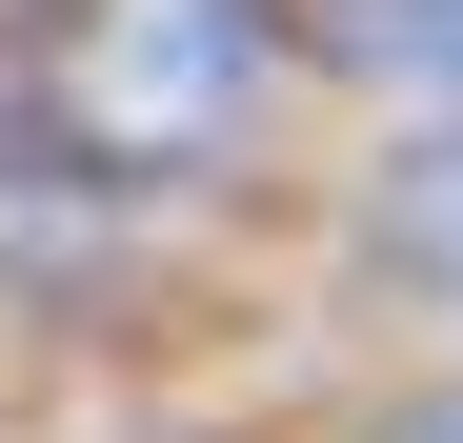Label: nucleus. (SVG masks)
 <instances>
[{"instance_id":"nucleus-1","label":"nucleus","mask_w":463,"mask_h":443,"mask_svg":"<svg viewBox=\"0 0 463 443\" xmlns=\"http://www.w3.org/2000/svg\"><path fill=\"white\" fill-rule=\"evenodd\" d=\"M282 61H302L282 0H81V21H61V121H81L121 182H182V162H222V141L282 101Z\"/></svg>"},{"instance_id":"nucleus-2","label":"nucleus","mask_w":463,"mask_h":443,"mask_svg":"<svg viewBox=\"0 0 463 443\" xmlns=\"http://www.w3.org/2000/svg\"><path fill=\"white\" fill-rule=\"evenodd\" d=\"M302 41H323L363 101H403V121H463V0H302Z\"/></svg>"},{"instance_id":"nucleus-3","label":"nucleus","mask_w":463,"mask_h":443,"mask_svg":"<svg viewBox=\"0 0 463 443\" xmlns=\"http://www.w3.org/2000/svg\"><path fill=\"white\" fill-rule=\"evenodd\" d=\"M383 242H403L423 282H463V121H443V141H403V182H383Z\"/></svg>"},{"instance_id":"nucleus-4","label":"nucleus","mask_w":463,"mask_h":443,"mask_svg":"<svg viewBox=\"0 0 463 443\" xmlns=\"http://www.w3.org/2000/svg\"><path fill=\"white\" fill-rule=\"evenodd\" d=\"M383 443H463V383H423V403H403V423H383Z\"/></svg>"}]
</instances>
